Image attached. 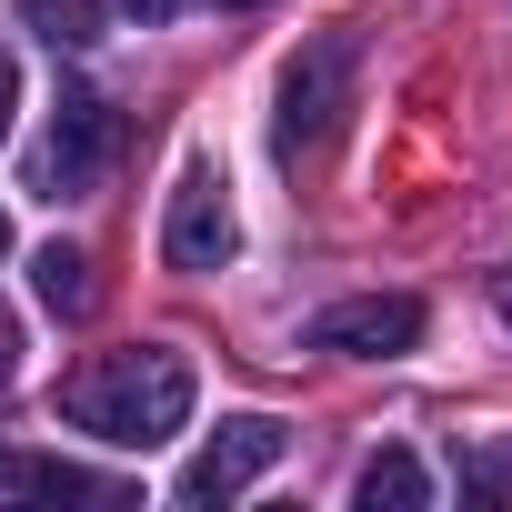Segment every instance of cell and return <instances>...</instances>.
<instances>
[{"label":"cell","mask_w":512,"mask_h":512,"mask_svg":"<svg viewBox=\"0 0 512 512\" xmlns=\"http://www.w3.org/2000/svg\"><path fill=\"white\" fill-rule=\"evenodd\" d=\"M191 402H201V382H191V362L161 352V342H141V352H101V362H81V372L61 382V422L91 432V442H111V452H151V442H171V432L191 422Z\"/></svg>","instance_id":"6da1fadb"},{"label":"cell","mask_w":512,"mask_h":512,"mask_svg":"<svg viewBox=\"0 0 512 512\" xmlns=\"http://www.w3.org/2000/svg\"><path fill=\"white\" fill-rule=\"evenodd\" d=\"M342 111H352V31H322L312 51H292V71H282V151L302 161V151H322L332 131H342Z\"/></svg>","instance_id":"7a4b0ae2"},{"label":"cell","mask_w":512,"mask_h":512,"mask_svg":"<svg viewBox=\"0 0 512 512\" xmlns=\"http://www.w3.org/2000/svg\"><path fill=\"white\" fill-rule=\"evenodd\" d=\"M231 241H241V221H231V181H221L211 161H191V171L171 181L161 262H171V272H221V262H231Z\"/></svg>","instance_id":"3957f363"},{"label":"cell","mask_w":512,"mask_h":512,"mask_svg":"<svg viewBox=\"0 0 512 512\" xmlns=\"http://www.w3.org/2000/svg\"><path fill=\"white\" fill-rule=\"evenodd\" d=\"M292 452V432L272 422V412H241V422H221L201 452H191V472H181V502H241L251 482H262L272 462Z\"/></svg>","instance_id":"277c9868"},{"label":"cell","mask_w":512,"mask_h":512,"mask_svg":"<svg viewBox=\"0 0 512 512\" xmlns=\"http://www.w3.org/2000/svg\"><path fill=\"white\" fill-rule=\"evenodd\" d=\"M422 342V302L412 292H352L332 312H312V352H342V362H392Z\"/></svg>","instance_id":"5b68a950"},{"label":"cell","mask_w":512,"mask_h":512,"mask_svg":"<svg viewBox=\"0 0 512 512\" xmlns=\"http://www.w3.org/2000/svg\"><path fill=\"white\" fill-rule=\"evenodd\" d=\"M101 151H111V111H101L91 91H61V111H51V141H41V161H31V191H41V201H71V191H91Z\"/></svg>","instance_id":"8992f818"},{"label":"cell","mask_w":512,"mask_h":512,"mask_svg":"<svg viewBox=\"0 0 512 512\" xmlns=\"http://www.w3.org/2000/svg\"><path fill=\"white\" fill-rule=\"evenodd\" d=\"M0 482H11V492H41V502H131V482L81 472V462H61V452H41V462H0Z\"/></svg>","instance_id":"52a82bcc"},{"label":"cell","mask_w":512,"mask_h":512,"mask_svg":"<svg viewBox=\"0 0 512 512\" xmlns=\"http://www.w3.org/2000/svg\"><path fill=\"white\" fill-rule=\"evenodd\" d=\"M352 502H362V512H422V502H432V472H422L412 452H372L362 482H352Z\"/></svg>","instance_id":"ba28073f"},{"label":"cell","mask_w":512,"mask_h":512,"mask_svg":"<svg viewBox=\"0 0 512 512\" xmlns=\"http://www.w3.org/2000/svg\"><path fill=\"white\" fill-rule=\"evenodd\" d=\"M31 292H41V302H51L61 322H81V312H91V262H81L71 241H51L41 262H31Z\"/></svg>","instance_id":"9c48e42d"},{"label":"cell","mask_w":512,"mask_h":512,"mask_svg":"<svg viewBox=\"0 0 512 512\" xmlns=\"http://www.w3.org/2000/svg\"><path fill=\"white\" fill-rule=\"evenodd\" d=\"M21 21H31V31L51 41V51H91L111 11H101V0H21Z\"/></svg>","instance_id":"30bf717a"},{"label":"cell","mask_w":512,"mask_h":512,"mask_svg":"<svg viewBox=\"0 0 512 512\" xmlns=\"http://www.w3.org/2000/svg\"><path fill=\"white\" fill-rule=\"evenodd\" d=\"M11 111H21V61H11V41H0V141H11Z\"/></svg>","instance_id":"8fae6325"},{"label":"cell","mask_w":512,"mask_h":512,"mask_svg":"<svg viewBox=\"0 0 512 512\" xmlns=\"http://www.w3.org/2000/svg\"><path fill=\"white\" fill-rule=\"evenodd\" d=\"M131 11H141V21H171V0H131Z\"/></svg>","instance_id":"7c38bea8"},{"label":"cell","mask_w":512,"mask_h":512,"mask_svg":"<svg viewBox=\"0 0 512 512\" xmlns=\"http://www.w3.org/2000/svg\"><path fill=\"white\" fill-rule=\"evenodd\" d=\"M11 352H21V342H11V322H0V372H11Z\"/></svg>","instance_id":"4fadbf2b"},{"label":"cell","mask_w":512,"mask_h":512,"mask_svg":"<svg viewBox=\"0 0 512 512\" xmlns=\"http://www.w3.org/2000/svg\"><path fill=\"white\" fill-rule=\"evenodd\" d=\"M0 262H11V211H0Z\"/></svg>","instance_id":"5bb4252c"},{"label":"cell","mask_w":512,"mask_h":512,"mask_svg":"<svg viewBox=\"0 0 512 512\" xmlns=\"http://www.w3.org/2000/svg\"><path fill=\"white\" fill-rule=\"evenodd\" d=\"M221 11H251V0H221Z\"/></svg>","instance_id":"9a60e30c"}]
</instances>
